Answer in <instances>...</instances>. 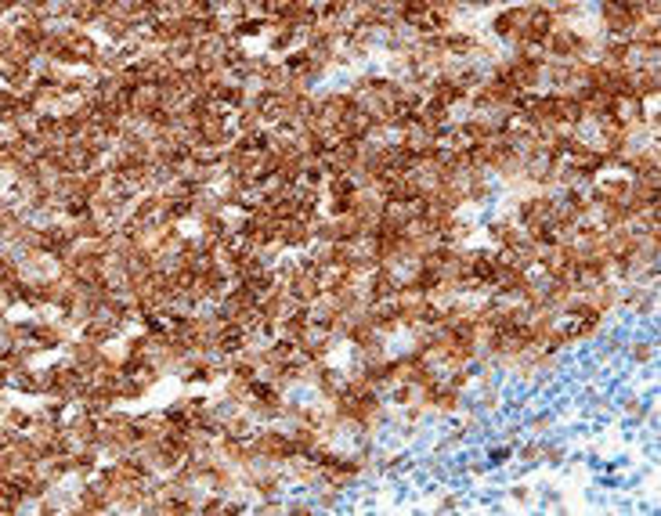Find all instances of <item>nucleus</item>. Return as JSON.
Listing matches in <instances>:
<instances>
[{"label": "nucleus", "instance_id": "2", "mask_svg": "<svg viewBox=\"0 0 661 516\" xmlns=\"http://www.w3.org/2000/svg\"><path fill=\"white\" fill-rule=\"evenodd\" d=\"M33 419V408L29 405H15V401H0V426L11 430V433H22Z\"/></svg>", "mask_w": 661, "mask_h": 516}, {"label": "nucleus", "instance_id": "1", "mask_svg": "<svg viewBox=\"0 0 661 516\" xmlns=\"http://www.w3.org/2000/svg\"><path fill=\"white\" fill-rule=\"evenodd\" d=\"M239 40L232 33H203L195 40V62H199V73H213V69H225L228 66V54Z\"/></svg>", "mask_w": 661, "mask_h": 516}, {"label": "nucleus", "instance_id": "3", "mask_svg": "<svg viewBox=\"0 0 661 516\" xmlns=\"http://www.w3.org/2000/svg\"><path fill=\"white\" fill-rule=\"evenodd\" d=\"M629 40L647 43V47H661V19H640L629 33Z\"/></svg>", "mask_w": 661, "mask_h": 516}, {"label": "nucleus", "instance_id": "4", "mask_svg": "<svg viewBox=\"0 0 661 516\" xmlns=\"http://www.w3.org/2000/svg\"><path fill=\"white\" fill-rule=\"evenodd\" d=\"M542 451H545V440H528V444H521V458H524L528 466L542 463Z\"/></svg>", "mask_w": 661, "mask_h": 516}, {"label": "nucleus", "instance_id": "6", "mask_svg": "<svg viewBox=\"0 0 661 516\" xmlns=\"http://www.w3.org/2000/svg\"><path fill=\"white\" fill-rule=\"evenodd\" d=\"M647 412H650V408L643 405L640 397H636V401H625V419H636V423H640V419H643Z\"/></svg>", "mask_w": 661, "mask_h": 516}, {"label": "nucleus", "instance_id": "5", "mask_svg": "<svg viewBox=\"0 0 661 516\" xmlns=\"http://www.w3.org/2000/svg\"><path fill=\"white\" fill-rule=\"evenodd\" d=\"M629 358H632L636 365H640V361H654V343H650V339H640V343H632Z\"/></svg>", "mask_w": 661, "mask_h": 516}]
</instances>
